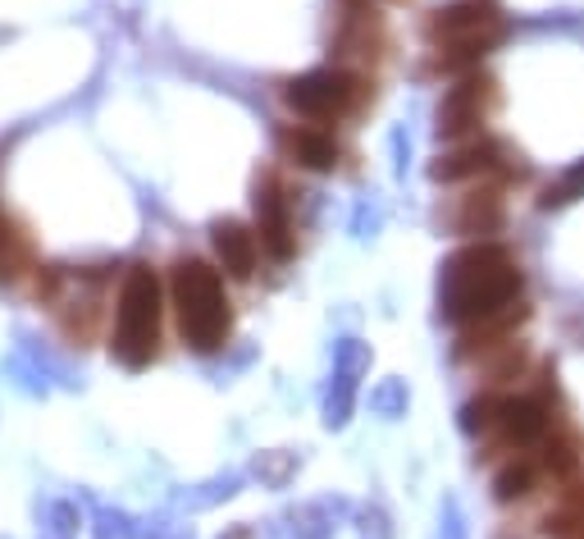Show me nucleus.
Here are the masks:
<instances>
[{
	"label": "nucleus",
	"mask_w": 584,
	"mask_h": 539,
	"mask_svg": "<svg viewBox=\"0 0 584 539\" xmlns=\"http://www.w3.org/2000/svg\"><path fill=\"white\" fill-rule=\"evenodd\" d=\"M575 197H584V161H575L557 183L543 187V197H539V211H562L571 206Z\"/></svg>",
	"instance_id": "a211bd4d"
},
{
	"label": "nucleus",
	"mask_w": 584,
	"mask_h": 539,
	"mask_svg": "<svg viewBox=\"0 0 584 539\" xmlns=\"http://www.w3.org/2000/svg\"><path fill=\"white\" fill-rule=\"evenodd\" d=\"M512 146L498 138H475V142H457L452 151L430 165L434 183H465V179H484V174H502V179H525V165H512Z\"/></svg>",
	"instance_id": "0eeeda50"
},
{
	"label": "nucleus",
	"mask_w": 584,
	"mask_h": 539,
	"mask_svg": "<svg viewBox=\"0 0 584 539\" xmlns=\"http://www.w3.org/2000/svg\"><path fill=\"white\" fill-rule=\"evenodd\" d=\"M543 535L553 539H584V485H571L562 504L543 517Z\"/></svg>",
	"instance_id": "2eb2a0df"
},
{
	"label": "nucleus",
	"mask_w": 584,
	"mask_h": 539,
	"mask_svg": "<svg viewBox=\"0 0 584 539\" xmlns=\"http://www.w3.org/2000/svg\"><path fill=\"white\" fill-rule=\"evenodd\" d=\"M493 105V79L489 73H461V79L443 92L439 110H434V133L443 142H471L484 124V114Z\"/></svg>",
	"instance_id": "423d86ee"
},
{
	"label": "nucleus",
	"mask_w": 584,
	"mask_h": 539,
	"mask_svg": "<svg viewBox=\"0 0 584 539\" xmlns=\"http://www.w3.org/2000/svg\"><path fill=\"white\" fill-rule=\"evenodd\" d=\"M539 461H530V457H516V461H508L498 476H493V498L498 504H521V498H530L534 494V485H539Z\"/></svg>",
	"instance_id": "4468645a"
},
{
	"label": "nucleus",
	"mask_w": 584,
	"mask_h": 539,
	"mask_svg": "<svg viewBox=\"0 0 584 539\" xmlns=\"http://www.w3.org/2000/svg\"><path fill=\"white\" fill-rule=\"evenodd\" d=\"M420 32L434 51H457V47L493 51L502 42V32H508V23H502V14L489 6V0H457V6L424 14Z\"/></svg>",
	"instance_id": "20e7f679"
},
{
	"label": "nucleus",
	"mask_w": 584,
	"mask_h": 539,
	"mask_svg": "<svg viewBox=\"0 0 584 539\" xmlns=\"http://www.w3.org/2000/svg\"><path fill=\"white\" fill-rule=\"evenodd\" d=\"M252 206H256V238H260V247L275 261H293V247H297L293 243V215H288V197H284L275 170H265L256 179Z\"/></svg>",
	"instance_id": "6e6552de"
},
{
	"label": "nucleus",
	"mask_w": 584,
	"mask_h": 539,
	"mask_svg": "<svg viewBox=\"0 0 584 539\" xmlns=\"http://www.w3.org/2000/svg\"><path fill=\"white\" fill-rule=\"evenodd\" d=\"M161 279H155L151 265H133L124 275L120 288V316H114V338H110V353L120 366L142 370L155 362L161 353Z\"/></svg>",
	"instance_id": "7ed1b4c3"
},
{
	"label": "nucleus",
	"mask_w": 584,
	"mask_h": 539,
	"mask_svg": "<svg viewBox=\"0 0 584 539\" xmlns=\"http://www.w3.org/2000/svg\"><path fill=\"white\" fill-rule=\"evenodd\" d=\"M0 224H6V220H0Z\"/></svg>",
	"instance_id": "412c9836"
},
{
	"label": "nucleus",
	"mask_w": 584,
	"mask_h": 539,
	"mask_svg": "<svg viewBox=\"0 0 584 539\" xmlns=\"http://www.w3.org/2000/svg\"><path fill=\"white\" fill-rule=\"evenodd\" d=\"M211 243H215V256H219V270L228 279L247 284L256 275V256H260V238L256 228H247L243 220H219L211 228Z\"/></svg>",
	"instance_id": "9b49d317"
},
{
	"label": "nucleus",
	"mask_w": 584,
	"mask_h": 539,
	"mask_svg": "<svg viewBox=\"0 0 584 539\" xmlns=\"http://www.w3.org/2000/svg\"><path fill=\"white\" fill-rule=\"evenodd\" d=\"M275 146L284 161H293L297 170H310V174H329L338 165V142L325 129H310V124H284L275 133Z\"/></svg>",
	"instance_id": "9d476101"
},
{
	"label": "nucleus",
	"mask_w": 584,
	"mask_h": 539,
	"mask_svg": "<svg viewBox=\"0 0 584 539\" xmlns=\"http://www.w3.org/2000/svg\"><path fill=\"white\" fill-rule=\"evenodd\" d=\"M539 467L549 471V476H557V480H571L580 471V448H575V439L571 435H549V439L539 444Z\"/></svg>",
	"instance_id": "f3484780"
},
{
	"label": "nucleus",
	"mask_w": 584,
	"mask_h": 539,
	"mask_svg": "<svg viewBox=\"0 0 584 539\" xmlns=\"http://www.w3.org/2000/svg\"><path fill=\"white\" fill-rule=\"evenodd\" d=\"M32 270V243L14 224H0V284H19Z\"/></svg>",
	"instance_id": "dca6fc26"
},
{
	"label": "nucleus",
	"mask_w": 584,
	"mask_h": 539,
	"mask_svg": "<svg viewBox=\"0 0 584 539\" xmlns=\"http://www.w3.org/2000/svg\"><path fill=\"white\" fill-rule=\"evenodd\" d=\"M498 407H502V398H493V394H480V398H471L461 407V430L465 435H489L493 426H498Z\"/></svg>",
	"instance_id": "aec40b11"
},
{
	"label": "nucleus",
	"mask_w": 584,
	"mask_h": 539,
	"mask_svg": "<svg viewBox=\"0 0 584 539\" xmlns=\"http://www.w3.org/2000/svg\"><path fill=\"white\" fill-rule=\"evenodd\" d=\"M170 293H174V316L178 334L192 353H219L233 329V302L224 293V270L183 256L170 270Z\"/></svg>",
	"instance_id": "f03ea898"
},
{
	"label": "nucleus",
	"mask_w": 584,
	"mask_h": 539,
	"mask_svg": "<svg viewBox=\"0 0 584 539\" xmlns=\"http://www.w3.org/2000/svg\"><path fill=\"white\" fill-rule=\"evenodd\" d=\"M530 316V306L516 297L512 306H502V312L498 316H489V321H480V325H471V329H465L461 338H457V348H452V357L457 362H471V357H489L493 348H502V343H512L508 334L521 325Z\"/></svg>",
	"instance_id": "f8f14e48"
},
{
	"label": "nucleus",
	"mask_w": 584,
	"mask_h": 539,
	"mask_svg": "<svg viewBox=\"0 0 584 539\" xmlns=\"http://www.w3.org/2000/svg\"><path fill=\"white\" fill-rule=\"evenodd\" d=\"M493 435H498L502 448H534V444L549 439V407H543L539 398H525V394L502 398Z\"/></svg>",
	"instance_id": "1a4fd4ad"
},
{
	"label": "nucleus",
	"mask_w": 584,
	"mask_h": 539,
	"mask_svg": "<svg viewBox=\"0 0 584 539\" xmlns=\"http://www.w3.org/2000/svg\"><path fill=\"white\" fill-rule=\"evenodd\" d=\"M366 96V79L352 69H310L301 79L284 83V105L301 120H338V114L357 110Z\"/></svg>",
	"instance_id": "39448f33"
},
{
	"label": "nucleus",
	"mask_w": 584,
	"mask_h": 539,
	"mask_svg": "<svg viewBox=\"0 0 584 539\" xmlns=\"http://www.w3.org/2000/svg\"><path fill=\"white\" fill-rule=\"evenodd\" d=\"M525 362H530V353L521 348V343H502V348H493V353L484 357V375H489L493 384H508V379H516V375L525 370Z\"/></svg>",
	"instance_id": "6ab92c4d"
},
{
	"label": "nucleus",
	"mask_w": 584,
	"mask_h": 539,
	"mask_svg": "<svg viewBox=\"0 0 584 539\" xmlns=\"http://www.w3.org/2000/svg\"><path fill=\"white\" fill-rule=\"evenodd\" d=\"M521 297V270L502 243H471L443 261L439 306L443 321L471 329Z\"/></svg>",
	"instance_id": "f257e3e1"
},
{
	"label": "nucleus",
	"mask_w": 584,
	"mask_h": 539,
	"mask_svg": "<svg viewBox=\"0 0 584 539\" xmlns=\"http://www.w3.org/2000/svg\"><path fill=\"white\" fill-rule=\"evenodd\" d=\"M502 220H508V211H502V187H475L465 192L457 215H452V228L465 238H480L489 243V234H498Z\"/></svg>",
	"instance_id": "ddd939ff"
}]
</instances>
